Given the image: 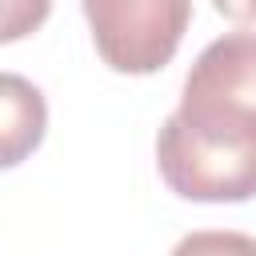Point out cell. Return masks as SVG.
I'll return each mask as SVG.
<instances>
[{"label":"cell","mask_w":256,"mask_h":256,"mask_svg":"<svg viewBox=\"0 0 256 256\" xmlns=\"http://www.w3.org/2000/svg\"><path fill=\"white\" fill-rule=\"evenodd\" d=\"M164 184L192 204H240L256 196V120L176 108L156 136Z\"/></svg>","instance_id":"6da1fadb"},{"label":"cell","mask_w":256,"mask_h":256,"mask_svg":"<svg viewBox=\"0 0 256 256\" xmlns=\"http://www.w3.org/2000/svg\"><path fill=\"white\" fill-rule=\"evenodd\" d=\"M84 20L112 72L152 76L176 56L192 24V0H84Z\"/></svg>","instance_id":"7a4b0ae2"},{"label":"cell","mask_w":256,"mask_h":256,"mask_svg":"<svg viewBox=\"0 0 256 256\" xmlns=\"http://www.w3.org/2000/svg\"><path fill=\"white\" fill-rule=\"evenodd\" d=\"M176 108L256 120V32H224L212 40L192 60Z\"/></svg>","instance_id":"3957f363"},{"label":"cell","mask_w":256,"mask_h":256,"mask_svg":"<svg viewBox=\"0 0 256 256\" xmlns=\"http://www.w3.org/2000/svg\"><path fill=\"white\" fill-rule=\"evenodd\" d=\"M48 132V104L44 92L20 76L0 72V168L24 164Z\"/></svg>","instance_id":"277c9868"},{"label":"cell","mask_w":256,"mask_h":256,"mask_svg":"<svg viewBox=\"0 0 256 256\" xmlns=\"http://www.w3.org/2000/svg\"><path fill=\"white\" fill-rule=\"evenodd\" d=\"M172 256H256V240L244 232H224V228H200L188 232Z\"/></svg>","instance_id":"5b68a950"},{"label":"cell","mask_w":256,"mask_h":256,"mask_svg":"<svg viewBox=\"0 0 256 256\" xmlns=\"http://www.w3.org/2000/svg\"><path fill=\"white\" fill-rule=\"evenodd\" d=\"M52 0H0V44H16L48 20Z\"/></svg>","instance_id":"8992f818"},{"label":"cell","mask_w":256,"mask_h":256,"mask_svg":"<svg viewBox=\"0 0 256 256\" xmlns=\"http://www.w3.org/2000/svg\"><path fill=\"white\" fill-rule=\"evenodd\" d=\"M212 8L232 24H256V0H212Z\"/></svg>","instance_id":"52a82bcc"}]
</instances>
